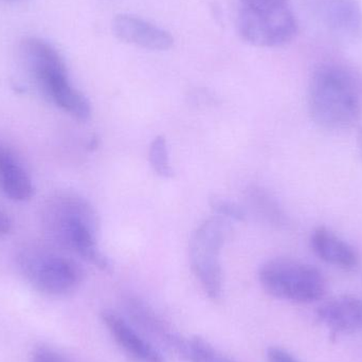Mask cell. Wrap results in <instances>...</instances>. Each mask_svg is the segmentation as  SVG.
<instances>
[{
  "label": "cell",
  "mask_w": 362,
  "mask_h": 362,
  "mask_svg": "<svg viewBox=\"0 0 362 362\" xmlns=\"http://www.w3.org/2000/svg\"><path fill=\"white\" fill-rule=\"evenodd\" d=\"M308 12L334 42L352 46L362 40V6L358 0H306Z\"/></svg>",
  "instance_id": "cell-8"
},
{
  "label": "cell",
  "mask_w": 362,
  "mask_h": 362,
  "mask_svg": "<svg viewBox=\"0 0 362 362\" xmlns=\"http://www.w3.org/2000/svg\"><path fill=\"white\" fill-rule=\"evenodd\" d=\"M210 204L211 208L218 216L225 217L229 221L234 219V221H244L246 219V212L244 209L240 208L235 202L223 199V198H212Z\"/></svg>",
  "instance_id": "cell-17"
},
{
  "label": "cell",
  "mask_w": 362,
  "mask_h": 362,
  "mask_svg": "<svg viewBox=\"0 0 362 362\" xmlns=\"http://www.w3.org/2000/svg\"><path fill=\"white\" fill-rule=\"evenodd\" d=\"M125 308L138 327L185 359L187 339L174 331L171 325L165 322L150 305L141 299L129 297L125 300Z\"/></svg>",
  "instance_id": "cell-11"
},
{
  "label": "cell",
  "mask_w": 362,
  "mask_h": 362,
  "mask_svg": "<svg viewBox=\"0 0 362 362\" xmlns=\"http://www.w3.org/2000/svg\"><path fill=\"white\" fill-rule=\"evenodd\" d=\"M310 247L315 255L329 265L352 270L359 264L356 249L329 228L317 227L310 235Z\"/></svg>",
  "instance_id": "cell-13"
},
{
  "label": "cell",
  "mask_w": 362,
  "mask_h": 362,
  "mask_svg": "<svg viewBox=\"0 0 362 362\" xmlns=\"http://www.w3.org/2000/svg\"><path fill=\"white\" fill-rule=\"evenodd\" d=\"M14 259L23 279L44 295H70L84 280L80 264L52 244L25 243L17 249Z\"/></svg>",
  "instance_id": "cell-4"
},
{
  "label": "cell",
  "mask_w": 362,
  "mask_h": 362,
  "mask_svg": "<svg viewBox=\"0 0 362 362\" xmlns=\"http://www.w3.org/2000/svg\"><path fill=\"white\" fill-rule=\"evenodd\" d=\"M4 1H15V0H4Z\"/></svg>",
  "instance_id": "cell-22"
},
{
  "label": "cell",
  "mask_w": 362,
  "mask_h": 362,
  "mask_svg": "<svg viewBox=\"0 0 362 362\" xmlns=\"http://www.w3.org/2000/svg\"><path fill=\"white\" fill-rule=\"evenodd\" d=\"M112 28L119 40L146 50L165 51L174 45V38L170 32L141 17L117 15L112 19Z\"/></svg>",
  "instance_id": "cell-9"
},
{
  "label": "cell",
  "mask_w": 362,
  "mask_h": 362,
  "mask_svg": "<svg viewBox=\"0 0 362 362\" xmlns=\"http://www.w3.org/2000/svg\"><path fill=\"white\" fill-rule=\"evenodd\" d=\"M231 232L229 219L214 215L196 228L189 240L192 269L213 301L223 297V274L219 255Z\"/></svg>",
  "instance_id": "cell-7"
},
{
  "label": "cell",
  "mask_w": 362,
  "mask_h": 362,
  "mask_svg": "<svg viewBox=\"0 0 362 362\" xmlns=\"http://www.w3.org/2000/svg\"><path fill=\"white\" fill-rule=\"evenodd\" d=\"M19 55L49 102L76 120H89L90 102L72 84L65 59L52 44L37 36H28L19 44Z\"/></svg>",
  "instance_id": "cell-2"
},
{
  "label": "cell",
  "mask_w": 362,
  "mask_h": 362,
  "mask_svg": "<svg viewBox=\"0 0 362 362\" xmlns=\"http://www.w3.org/2000/svg\"><path fill=\"white\" fill-rule=\"evenodd\" d=\"M40 217L51 244L104 272L112 269L110 259L98 246L97 215L86 199L69 192L54 194L42 204Z\"/></svg>",
  "instance_id": "cell-1"
},
{
  "label": "cell",
  "mask_w": 362,
  "mask_h": 362,
  "mask_svg": "<svg viewBox=\"0 0 362 362\" xmlns=\"http://www.w3.org/2000/svg\"><path fill=\"white\" fill-rule=\"evenodd\" d=\"M185 359L189 362H235L202 337L187 339Z\"/></svg>",
  "instance_id": "cell-15"
},
{
  "label": "cell",
  "mask_w": 362,
  "mask_h": 362,
  "mask_svg": "<svg viewBox=\"0 0 362 362\" xmlns=\"http://www.w3.org/2000/svg\"><path fill=\"white\" fill-rule=\"evenodd\" d=\"M236 23L240 37L259 48L285 46L299 30L289 1L240 0Z\"/></svg>",
  "instance_id": "cell-5"
},
{
  "label": "cell",
  "mask_w": 362,
  "mask_h": 362,
  "mask_svg": "<svg viewBox=\"0 0 362 362\" xmlns=\"http://www.w3.org/2000/svg\"><path fill=\"white\" fill-rule=\"evenodd\" d=\"M0 191L13 202H23L34 195L29 172L14 151L0 141Z\"/></svg>",
  "instance_id": "cell-12"
},
{
  "label": "cell",
  "mask_w": 362,
  "mask_h": 362,
  "mask_svg": "<svg viewBox=\"0 0 362 362\" xmlns=\"http://www.w3.org/2000/svg\"><path fill=\"white\" fill-rule=\"evenodd\" d=\"M31 362H74L68 357L64 356L61 353L52 350L50 348L40 346L37 350L34 351L32 355Z\"/></svg>",
  "instance_id": "cell-18"
},
{
  "label": "cell",
  "mask_w": 362,
  "mask_h": 362,
  "mask_svg": "<svg viewBox=\"0 0 362 362\" xmlns=\"http://www.w3.org/2000/svg\"><path fill=\"white\" fill-rule=\"evenodd\" d=\"M148 160L153 171L163 178H171L174 172L170 163L169 146L163 136H157L150 146Z\"/></svg>",
  "instance_id": "cell-16"
},
{
  "label": "cell",
  "mask_w": 362,
  "mask_h": 362,
  "mask_svg": "<svg viewBox=\"0 0 362 362\" xmlns=\"http://www.w3.org/2000/svg\"><path fill=\"white\" fill-rule=\"evenodd\" d=\"M268 362H299L284 349L272 346L267 350Z\"/></svg>",
  "instance_id": "cell-19"
},
{
  "label": "cell",
  "mask_w": 362,
  "mask_h": 362,
  "mask_svg": "<svg viewBox=\"0 0 362 362\" xmlns=\"http://www.w3.org/2000/svg\"><path fill=\"white\" fill-rule=\"evenodd\" d=\"M259 280L272 297L296 303L319 301L327 291L322 272L298 259L278 257L266 262L259 269Z\"/></svg>",
  "instance_id": "cell-6"
},
{
  "label": "cell",
  "mask_w": 362,
  "mask_h": 362,
  "mask_svg": "<svg viewBox=\"0 0 362 362\" xmlns=\"http://www.w3.org/2000/svg\"><path fill=\"white\" fill-rule=\"evenodd\" d=\"M101 318L119 348L129 361L167 362L163 354L120 315L112 310H104Z\"/></svg>",
  "instance_id": "cell-10"
},
{
  "label": "cell",
  "mask_w": 362,
  "mask_h": 362,
  "mask_svg": "<svg viewBox=\"0 0 362 362\" xmlns=\"http://www.w3.org/2000/svg\"><path fill=\"white\" fill-rule=\"evenodd\" d=\"M272 1H289V0H272Z\"/></svg>",
  "instance_id": "cell-21"
},
{
  "label": "cell",
  "mask_w": 362,
  "mask_h": 362,
  "mask_svg": "<svg viewBox=\"0 0 362 362\" xmlns=\"http://www.w3.org/2000/svg\"><path fill=\"white\" fill-rule=\"evenodd\" d=\"M13 227H14V221H13L12 217L6 211L0 209V238L10 234Z\"/></svg>",
  "instance_id": "cell-20"
},
{
  "label": "cell",
  "mask_w": 362,
  "mask_h": 362,
  "mask_svg": "<svg viewBox=\"0 0 362 362\" xmlns=\"http://www.w3.org/2000/svg\"><path fill=\"white\" fill-rule=\"evenodd\" d=\"M319 320L338 333L362 332V299L341 296L323 303L318 308Z\"/></svg>",
  "instance_id": "cell-14"
},
{
  "label": "cell",
  "mask_w": 362,
  "mask_h": 362,
  "mask_svg": "<svg viewBox=\"0 0 362 362\" xmlns=\"http://www.w3.org/2000/svg\"><path fill=\"white\" fill-rule=\"evenodd\" d=\"M308 103L314 122L329 131L350 129L361 117L358 85L352 72L339 64H321L314 70Z\"/></svg>",
  "instance_id": "cell-3"
}]
</instances>
